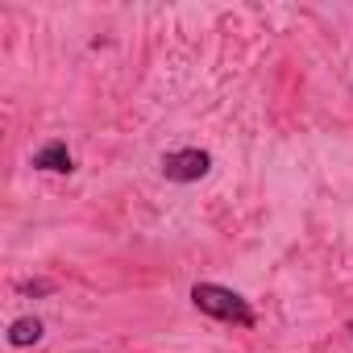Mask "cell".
<instances>
[{
  "instance_id": "obj_1",
  "label": "cell",
  "mask_w": 353,
  "mask_h": 353,
  "mask_svg": "<svg viewBox=\"0 0 353 353\" xmlns=\"http://www.w3.org/2000/svg\"><path fill=\"white\" fill-rule=\"evenodd\" d=\"M192 303H196L204 316L225 320V324H237V328H254V324H258L254 303H250L241 291L221 287V283H196V287H192Z\"/></svg>"
},
{
  "instance_id": "obj_2",
  "label": "cell",
  "mask_w": 353,
  "mask_h": 353,
  "mask_svg": "<svg viewBox=\"0 0 353 353\" xmlns=\"http://www.w3.org/2000/svg\"><path fill=\"white\" fill-rule=\"evenodd\" d=\"M208 170H212V154L208 150L188 145V150L162 154V179H170V183H200V179H208Z\"/></svg>"
},
{
  "instance_id": "obj_3",
  "label": "cell",
  "mask_w": 353,
  "mask_h": 353,
  "mask_svg": "<svg viewBox=\"0 0 353 353\" xmlns=\"http://www.w3.org/2000/svg\"><path fill=\"white\" fill-rule=\"evenodd\" d=\"M34 170H50V174H71L75 170V158L67 150V141H46L38 154H34Z\"/></svg>"
},
{
  "instance_id": "obj_4",
  "label": "cell",
  "mask_w": 353,
  "mask_h": 353,
  "mask_svg": "<svg viewBox=\"0 0 353 353\" xmlns=\"http://www.w3.org/2000/svg\"><path fill=\"white\" fill-rule=\"evenodd\" d=\"M42 332H46V324H42L38 316H17V320L9 324L5 341H9L13 349H30V345H38V341H42Z\"/></svg>"
},
{
  "instance_id": "obj_5",
  "label": "cell",
  "mask_w": 353,
  "mask_h": 353,
  "mask_svg": "<svg viewBox=\"0 0 353 353\" xmlns=\"http://www.w3.org/2000/svg\"><path fill=\"white\" fill-rule=\"evenodd\" d=\"M345 328H349V332H353V320H349V324H345Z\"/></svg>"
}]
</instances>
